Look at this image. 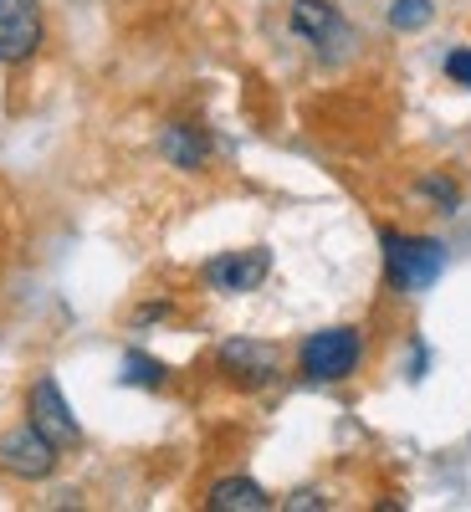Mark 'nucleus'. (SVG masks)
Masks as SVG:
<instances>
[{
	"instance_id": "obj_2",
	"label": "nucleus",
	"mask_w": 471,
	"mask_h": 512,
	"mask_svg": "<svg viewBox=\"0 0 471 512\" xmlns=\"http://www.w3.org/2000/svg\"><path fill=\"white\" fill-rule=\"evenodd\" d=\"M359 359H364L359 328H318V333H308L303 354H297V369L313 384H338L359 369Z\"/></svg>"
},
{
	"instance_id": "obj_15",
	"label": "nucleus",
	"mask_w": 471,
	"mask_h": 512,
	"mask_svg": "<svg viewBox=\"0 0 471 512\" xmlns=\"http://www.w3.org/2000/svg\"><path fill=\"white\" fill-rule=\"evenodd\" d=\"M287 507H323V497H318V492H297Z\"/></svg>"
},
{
	"instance_id": "obj_4",
	"label": "nucleus",
	"mask_w": 471,
	"mask_h": 512,
	"mask_svg": "<svg viewBox=\"0 0 471 512\" xmlns=\"http://www.w3.org/2000/svg\"><path fill=\"white\" fill-rule=\"evenodd\" d=\"M0 466L21 482H41L57 472V446L36 431V425H21V431L0 436Z\"/></svg>"
},
{
	"instance_id": "obj_12",
	"label": "nucleus",
	"mask_w": 471,
	"mask_h": 512,
	"mask_svg": "<svg viewBox=\"0 0 471 512\" xmlns=\"http://www.w3.org/2000/svg\"><path fill=\"white\" fill-rule=\"evenodd\" d=\"M123 379L128 384H144V390H159V384L169 379V369L159 359H149V354H128L123 359Z\"/></svg>"
},
{
	"instance_id": "obj_11",
	"label": "nucleus",
	"mask_w": 471,
	"mask_h": 512,
	"mask_svg": "<svg viewBox=\"0 0 471 512\" xmlns=\"http://www.w3.org/2000/svg\"><path fill=\"white\" fill-rule=\"evenodd\" d=\"M431 16H436L431 0H395V6H390V26L395 31H425Z\"/></svg>"
},
{
	"instance_id": "obj_14",
	"label": "nucleus",
	"mask_w": 471,
	"mask_h": 512,
	"mask_svg": "<svg viewBox=\"0 0 471 512\" xmlns=\"http://www.w3.org/2000/svg\"><path fill=\"white\" fill-rule=\"evenodd\" d=\"M446 77L456 88H471V47H451L446 52Z\"/></svg>"
},
{
	"instance_id": "obj_7",
	"label": "nucleus",
	"mask_w": 471,
	"mask_h": 512,
	"mask_svg": "<svg viewBox=\"0 0 471 512\" xmlns=\"http://www.w3.org/2000/svg\"><path fill=\"white\" fill-rule=\"evenodd\" d=\"M221 369L246 390H262L277 379V349L256 344V338H231V344H221Z\"/></svg>"
},
{
	"instance_id": "obj_9",
	"label": "nucleus",
	"mask_w": 471,
	"mask_h": 512,
	"mask_svg": "<svg viewBox=\"0 0 471 512\" xmlns=\"http://www.w3.org/2000/svg\"><path fill=\"white\" fill-rule=\"evenodd\" d=\"M159 149H164V159L175 169H205V159H210V139H205V128H195V123H169L159 134Z\"/></svg>"
},
{
	"instance_id": "obj_10",
	"label": "nucleus",
	"mask_w": 471,
	"mask_h": 512,
	"mask_svg": "<svg viewBox=\"0 0 471 512\" xmlns=\"http://www.w3.org/2000/svg\"><path fill=\"white\" fill-rule=\"evenodd\" d=\"M205 507L210 512H267L272 497H267L262 482H251V477H221L216 487H210Z\"/></svg>"
},
{
	"instance_id": "obj_13",
	"label": "nucleus",
	"mask_w": 471,
	"mask_h": 512,
	"mask_svg": "<svg viewBox=\"0 0 471 512\" xmlns=\"http://www.w3.org/2000/svg\"><path fill=\"white\" fill-rule=\"evenodd\" d=\"M415 190H420L425 200H436L441 210H456V185H451L446 175H425V180H420Z\"/></svg>"
},
{
	"instance_id": "obj_1",
	"label": "nucleus",
	"mask_w": 471,
	"mask_h": 512,
	"mask_svg": "<svg viewBox=\"0 0 471 512\" xmlns=\"http://www.w3.org/2000/svg\"><path fill=\"white\" fill-rule=\"evenodd\" d=\"M384 246V277L395 292H425L446 272V246L436 236H405V231H379Z\"/></svg>"
},
{
	"instance_id": "obj_6",
	"label": "nucleus",
	"mask_w": 471,
	"mask_h": 512,
	"mask_svg": "<svg viewBox=\"0 0 471 512\" xmlns=\"http://www.w3.org/2000/svg\"><path fill=\"white\" fill-rule=\"evenodd\" d=\"M31 425H36V431L47 436L57 451H67V446L82 441V425H77L72 405L62 400L57 379H36V390H31Z\"/></svg>"
},
{
	"instance_id": "obj_5",
	"label": "nucleus",
	"mask_w": 471,
	"mask_h": 512,
	"mask_svg": "<svg viewBox=\"0 0 471 512\" xmlns=\"http://www.w3.org/2000/svg\"><path fill=\"white\" fill-rule=\"evenodd\" d=\"M267 272H272V251H262V246H251V251H226V256H210L205 262V282L216 287V292H256L267 282Z\"/></svg>"
},
{
	"instance_id": "obj_3",
	"label": "nucleus",
	"mask_w": 471,
	"mask_h": 512,
	"mask_svg": "<svg viewBox=\"0 0 471 512\" xmlns=\"http://www.w3.org/2000/svg\"><path fill=\"white\" fill-rule=\"evenodd\" d=\"M41 41H47V21H41L36 0H0V62H31Z\"/></svg>"
},
{
	"instance_id": "obj_8",
	"label": "nucleus",
	"mask_w": 471,
	"mask_h": 512,
	"mask_svg": "<svg viewBox=\"0 0 471 512\" xmlns=\"http://www.w3.org/2000/svg\"><path fill=\"white\" fill-rule=\"evenodd\" d=\"M292 31L297 36H308L313 47H333V41H344L349 36V26H344V16H338L328 0H292Z\"/></svg>"
}]
</instances>
